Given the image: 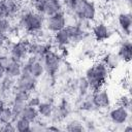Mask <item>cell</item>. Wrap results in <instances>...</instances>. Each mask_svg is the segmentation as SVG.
<instances>
[{"instance_id": "6da1fadb", "label": "cell", "mask_w": 132, "mask_h": 132, "mask_svg": "<svg viewBox=\"0 0 132 132\" xmlns=\"http://www.w3.org/2000/svg\"><path fill=\"white\" fill-rule=\"evenodd\" d=\"M109 70L110 69L102 61L96 62L93 66L89 67L86 70L85 77L89 82L90 90L92 91L100 90L109 75Z\"/></svg>"}, {"instance_id": "7a4b0ae2", "label": "cell", "mask_w": 132, "mask_h": 132, "mask_svg": "<svg viewBox=\"0 0 132 132\" xmlns=\"http://www.w3.org/2000/svg\"><path fill=\"white\" fill-rule=\"evenodd\" d=\"M45 18L36 11L24 12L18 22V27L29 33H37L42 30L44 26Z\"/></svg>"}, {"instance_id": "3957f363", "label": "cell", "mask_w": 132, "mask_h": 132, "mask_svg": "<svg viewBox=\"0 0 132 132\" xmlns=\"http://www.w3.org/2000/svg\"><path fill=\"white\" fill-rule=\"evenodd\" d=\"M78 19V21H94L96 16V6L90 0H75L72 7L69 9Z\"/></svg>"}, {"instance_id": "277c9868", "label": "cell", "mask_w": 132, "mask_h": 132, "mask_svg": "<svg viewBox=\"0 0 132 132\" xmlns=\"http://www.w3.org/2000/svg\"><path fill=\"white\" fill-rule=\"evenodd\" d=\"M42 63L44 66V71L46 72L48 77L55 79L56 74L58 73L61 65V56L53 51H50L43 56Z\"/></svg>"}, {"instance_id": "5b68a950", "label": "cell", "mask_w": 132, "mask_h": 132, "mask_svg": "<svg viewBox=\"0 0 132 132\" xmlns=\"http://www.w3.org/2000/svg\"><path fill=\"white\" fill-rule=\"evenodd\" d=\"M37 85H38V80L36 77L32 76L31 74L21 73V75L15 78V84L12 91L22 90V91H27L29 93H32L36 90Z\"/></svg>"}, {"instance_id": "8992f818", "label": "cell", "mask_w": 132, "mask_h": 132, "mask_svg": "<svg viewBox=\"0 0 132 132\" xmlns=\"http://www.w3.org/2000/svg\"><path fill=\"white\" fill-rule=\"evenodd\" d=\"M45 25L48 31L56 33L62 29L65 28V26L67 25V19L65 15V12L63 10L56 12L53 15L47 16V19L45 20Z\"/></svg>"}, {"instance_id": "52a82bcc", "label": "cell", "mask_w": 132, "mask_h": 132, "mask_svg": "<svg viewBox=\"0 0 132 132\" xmlns=\"http://www.w3.org/2000/svg\"><path fill=\"white\" fill-rule=\"evenodd\" d=\"M64 29L67 32L71 42H80L89 35L88 32L78 24H67Z\"/></svg>"}, {"instance_id": "ba28073f", "label": "cell", "mask_w": 132, "mask_h": 132, "mask_svg": "<svg viewBox=\"0 0 132 132\" xmlns=\"http://www.w3.org/2000/svg\"><path fill=\"white\" fill-rule=\"evenodd\" d=\"M110 121L116 125H124L129 121L130 118V110H128L126 107L119 105L114 108H112L109 111L108 114Z\"/></svg>"}, {"instance_id": "9c48e42d", "label": "cell", "mask_w": 132, "mask_h": 132, "mask_svg": "<svg viewBox=\"0 0 132 132\" xmlns=\"http://www.w3.org/2000/svg\"><path fill=\"white\" fill-rule=\"evenodd\" d=\"M9 56L18 61H25L28 57V50H27V41H18L13 42L9 46Z\"/></svg>"}, {"instance_id": "30bf717a", "label": "cell", "mask_w": 132, "mask_h": 132, "mask_svg": "<svg viewBox=\"0 0 132 132\" xmlns=\"http://www.w3.org/2000/svg\"><path fill=\"white\" fill-rule=\"evenodd\" d=\"M91 100L95 106V108H107L110 105V98L106 90L102 88L97 91H93Z\"/></svg>"}, {"instance_id": "8fae6325", "label": "cell", "mask_w": 132, "mask_h": 132, "mask_svg": "<svg viewBox=\"0 0 132 132\" xmlns=\"http://www.w3.org/2000/svg\"><path fill=\"white\" fill-rule=\"evenodd\" d=\"M0 6L2 9L3 16L8 19L14 16L20 9V4L18 0H2Z\"/></svg>"}, {"instance_id": "7c38bea8", "label": "cell", "mask_w": 132, "mask_h": 132, "mask_svg": "<svg viewBox=\"0 0 132 132\" xmlns=\"http://www.w3.org/2000/svg\"><path fill=\"white\" fill-rule=\"evenodd\" d=\"M92 34H93L94 38L97 41H104V40H107L110 37L111 31L109 30V28L104 23L99 22V23H97L96 25L93 26Z\"/></svg>"}, {"instance_id": "4fadbf2b", "label": "cell", "mask_w": 132, "mask_h": 132, "mask_svg": "<svg viewBox=\"0 0 132 132\" xmlns=\"http://www.w3.org/2000/svg\"><path fill=\"white\" fill-rule=\"evenodd\" d=\"M118 57L121 61L125 63H129L132 59V43L129 39L122 41L118 48Z\"/></svg>"}, {"instance_id": "5bb4252c", "label": "cell", "mask_w": 132, "mask_h": 132, "mask_svg": "<svg viewBox=\"0 0 132 132\" xmlns=\"http://www.w3.org/2000/svg\"><path fill=\"white\" fill-rule=\"evenodd\" d=\"M118 23L122 30V32L129 36L131 33V26H132V16L130 12H121L118 15Z\"/></svg>"}, {"instance_id": "9a60e30c", "label": "cell", "mask_w": 132, "mask_h": 132, "mask_svg": "<svg viewBox=\"0 0 132 132\" xmlns=\"http://www.w3.org/2000/svg\"><path fill=\"white\" fill-rule=\"evenodd\" d=\"M44 6V10H43V14L44 16H50L55 14L56 12H59L61 10H63V3L61 0H46L43 3Z\"/></svg>"}, {"instance_id": "2e32d148", "label": "cell", "mask_w": 132, "mask_h": 132, "mask_svg": "<svg viewBox=\"0 0 132 132\" xmlns=\"http://www.w3.org/2000/svg\"><path fill=\"white\" fill-rule=\"evenodd\" d=\"M22 64H23L22 61L11 59L10 63L5 68V74L10 76V77H13V78L19 77L21 75V72H22Z\"/></svg>"}, {"instance_id": "e0dca14e", "label": "cell", "mask_w": 132, "mask_h": 132, "mask_svg": "<svg viewBox=\"0 0 132 132\" xmlns=\"http://www.w3.org/2000/svg\"><path fill=\"white\" fill-rule=\"evenodd\" d=\"M21 117L27 119L28 121H30L31 123L35 122L36 120H38L39 118V113H38V110H37V107H33V106H30V105H27L24 107L23 111H22V114Z\"/></svg>"}, {"instance_id": "ac0fdd59", "label": "cell", "mask_w": 132, "mask_h": 132, "mask_svg": "<svg viewBox=\"0 0 132 132\" xmlns=\"http://www.w3.org/2000/svg\"><path fill=\"white\" fill-rule=\"evenodd\" d=\"M37 110L39 113V117L41 118H51L54 111L53 103L50 101L40 102V104L37 106Z\"/></svg>"}, {"instance_id": "d6986e66", "label": "cell", "mask_w": 132, "mask_h": 132, "mask_svg": "<svg viewBox=\"0 0 132 132\" xmlns=\"http://www.w3.org/2000/svg\"><path fill=\"white\" fill-rule=\"evenodd\" d=\"M54 40H55V42L59 46H62V47H65L66 45H68V44L71 43L70 38H69L67 32L65 31V29H62V30L56 32L55 33V36H54Z\"/></svg>"}, {"instance_id": "ffe728a7", "label": "cell", "mask_w": 132, "mask_h": 132, "mask_svg": "<svg viewBox=\"0 0 132 132\" xmlns=\"http://www.w3.org/2000/svg\"><path fill=\"white\" fill-rule=\"evenodd\" d=\"M13 124H14L15 130L19 132H30L31 131V122L23 117L18 118L13 122Z\"/></svg>"}, {"instance_id": "44dd1931", "label": "cell", "mask_w": 132, "mask_h": 132, "mask_svg": "<svg viewBox=\"0 0 132 132\" xmlns=\"http://www.w3.org/2000/svg\"><path fill=\"white\" fill-rule=\"evenodd\" d=\"M120 59L118 57V55L116 54H106L103 59H102V62L109 68V69H114L119 66L120 64Z\"/></svg>"}, {"instance_id": "7402d4cb", "label": "cell", "mask_w": 132, "mask_h": 132, "mask_svg": "<svg viewBox=\"0 0 132 132\" xmlns=\"http://www.w3.org/2000/svg\"><path fill=\"white\" fill-rule=\"evenodd\" d=\"M44 66L41 60H37L35 61L32 65H31V69H30V74L34 77H36L37 79L39 77H41L44 74Z\"/></svg>"}, {"instance_id": "603a6c76", "label": "cell", "mask_w": 132, "mask_h": 132, "mask_svg": "<svg viewBox=\"0 0 132 132\" xmlns=\"http://www.w3.org/2000/svg\"><path fill=\"white\" fill-rule=\"evenodd\" d=\"M26 104H27V103H25V102L12 101V103L9 105V106H10V108H11L12 114H13V121H12V123H13L18 118H20V117H21L22 111H23L24 107L26 106Z\"/></svg>"}, {"instance_id": "cb8c5ba5", "label": "cell", "mask_w": 132, "mask_h": 132, "mask_svg": "<svg viewBox=\"0 0 132 132\" xmlns=\"http://www.w3.org/2000/svg\"><path fill=\"white\" fill-rule=\"evenodd\" d=\"M65 130L68 132H81L85 130V126L81 122L73 120V121H70L69 123L66 124Z\"/></svg>"}, {"instance_id": "d4e9b609", "label": "cell", "mask_w": 132, "mask_h": 132, "mask_svg": "<svg viewBox=\"0 0 132 132\" xmlns=\"http://www.w3.org/2000/svg\"><path fill=\"white\" fill-rule=\"evenodd\" d=\"M31 96V93L27 91H22V90H15L12 93V101H18V102H25L27 103L29 97Z\"/></svg>"}, {"instance_id": "484cf974", "label": "cell", "mask_w": 132, "mask_h": 132, "mask_svg": "<svg viewBox=\"0 0 132 132\" xmlns=\"http://www.w3.org/2000/svg\"><path fill=\"white\" fill-rule=\"evenodd\" d=\"M12 121H13V114H12L11 108L9 105H6L0 113V125L5 124V123H9Z\"/></svg>"}, {"instance_id": "4316f807", "label": "cell", "mask_w": 132, "mask_h": 132, "mask_svg": "<svg viewBox=\"0 0 132 132\" xmlns=\"http://www.w3.org/2000/svg\"><path fill=\"white\" fill-rule=\"evenodd\" d=\"M90 90V86L86 77H81L77 80V91L80 97H85Z\"/></svg>"}, {"instance_id": "83f0119b", "label": "cell", "mask_w": 132, "mask_h": 132, "mask_svg": "<svg viewBox=\"0 0 132 132\" xmlns=\"http://www.w3.org/2000/svg\"><path fill=\"white\" fill-rule=\"evenodd\" d=\"M12 25L8 18H0V33H9Z\"/></svg>"}, {"instance_id": "f1b7e54d", "label": "cell", "mask_w": 132, "mask_h": 132, "mask_svg": "<svg viewBox=\"0 0 132 132\" xmlns=\"http://www.w3.org/2000/svg\"><path fill=\"white\" fill-rule=\"evenodd\" d=\"M79 109L84 111H91L95 109V106L91 99H84L79 104Z\"/></svg>"}, {"instance_id": "f546056e", "label": "cell", "mask_w": 132, "mask_h": 132, "mask_svg": "<svg viewBox=\"0 0 132 132\" xmlns=\"http://www.w3.org/2000/svg\"><path fill=\"white\" fill-rule=\"evenodd\" d=\"M119 102H120V105H122V106L126 107L128 110H130V107H131V99H130L129 96H127V95L121 96Z\"/></svg>"}, {"instance_id": "4dcf8cb0", "label": "cell", "mask_w": 132, "mask_h": 132, "mask_svg": "<svg viewBox=\"0 0 132 132\" xmlns=\"http://www.w3.org/2000/svg\"><path fill=\"white\" fill-rule=\"evenodd\" d=\"M0 131H3V132H13V131H16V130H15L14 124L12 122H9V123H5V124H1L0 125Z\"/></svg>"}, {"instance_id": "1f68e13d", "label": "cell", "mask_w": 132, "mask_h": 132, "mask_svg": "<svg viewBox=\"0 0 132 132\" xmlns=\"http://www.w3.org/2000/svg\"><path fill=\"white\" fill-rule=\"evenodd\" d=\"M41 102V99L39 96H30L28 101H27V105H30V106H33V107H37Z\"/></svg>"}, {"instance_id": "d6a6232c", "label": "cell", "mask_w": 132, "mask_h": 132, "mask_svg": "<svg viewBox=\"0 0 132 132\" xmlns=\"http://www.w3.org/2000/svg\"><path fill=\"white\" fill-rule=\"evenodd\" d=\"M7 42V34L0 33V48H3Z\"/></svg>"}, {"instance_id": "836d02e7", "label": "cell", "mask_w": 132, "mask_h": 132, "mask_svg": "<svg viewBox=\"0 0 132 132\" xmlns=\"http://www.w3.org/2000/svg\"><path fill=\"white\" fill-rule=\"evenodd\" d=\"M61 1H62V3H64L68 7V9H70L72 7V5L74 4V2H75V0H61Z\"/></svg>"}, {"instance_id": "e575fe53", "label": "cell", "mask_w": 132, "mask_h": 132, "mask_svg": "<svg viewBox=\"0 0 132 132\" xmlns=\"http://www.w3.org/2000/svg\"><path fill=\"white\" fill-rule=\"evenodd\" d=\"M61 129L58 127V126H55V125H50V126H47L46 128H45V131H56V132H58V131H60Z\"/></svg>"}, {"instance_id": "d590c367", "label": "cell", "mask_w": 132, "mask_h": 132, "mask_svg": "<svg viewBox=\"0 0 132 132\" xmlns=\"http://www.w3.org/2000/svg\"><path fill=\"white\" fill-rule=\"evenodd\" d=\"M123 131H124V132H132V126H131L130 124H128L127 126L124 127Z\"/></svg>"}, {"instance_id": "8d00e7d4", "label": "cell", "mask_w": 132, "mask_h": 132, "mask_svg": "<svg viewBox=\"0 0 132 132\" xmlns=\"http://www.w3.org/2000/svg\"><path fill=\"white\" fill-rule=\"evenodd\" d=\"M5 75V68L0 65V79Z\"/></svg>"}, {"instance_id": "74e56055", "label": "cell", "mask_w": 132, "mask_h": 132, "mask_svg": "<svg viewBox=\"0 0 132 132\" xmlns=\"http://www.w3.org/2000/svg\"><path fill=\"white\" fill-rule=\"evenodd\" d=\"M0 18H4L3 14H2V9H1V6H0Z\"/></svg>"}, {"instance_id": "f35d334b", "label": "cell", "mask_w": 132, "mask_h": 132, "mask_svg": "<svg viewBox=\"0 0 132 132\" xmlns=\"http://www.w3.org/2000/svg\"><path fill=\"white\" fill-rule=\"evenodd\" d=\"M126 1H127L128 5H129V6H131V0H126Z\"/></svg>"}, {"instance_id": "ab89813d", "label": "cell", "mask_w": 132, "mask_h": 132, "mask_svg": "<svg viewBox=\"0 0 132 132\" xmlns=\"http://www.w3.org/2000/svg\"><path fill=\"white\" fill-rule=\"evenodd\" d=\"M104 1H106V2H112V1H114V0H104Z\"/></svg>"}, {"instance_id": "60d3db41", "label": "cell", "mask_w": 132, "mask_h": 132, "mask_svg": "<svg viewBox=\"0 0 132 132\" xmlns=\"http://www.w3.org/2000/svg\"><path fill=\"white\" fill-rule=\"evenodd\" d=\"M31 1H34V0H31Z\"/></svg>"}]
</instances>
